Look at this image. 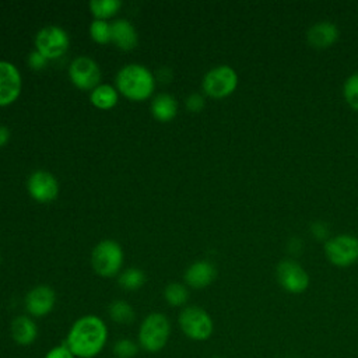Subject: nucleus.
Here are the masks:
<instances>
[{"mask_svg": "<svg viewBox=\"0 0 358 358\" xmlns=\"http://www.w3.org/2000/svg\"><path fill=\"white\" fill-rule=\"evenodd\" d=\"M108 341L106 323L95 315L78 317L66 336V345L76 358H94L105 347Z\"/></svg>", "mask_w": 358, "mask_h": 358, "instance_id": "f257e3e1", "label": "nucleus"}, {"mask_svg": "<svg viewBox=\"0 0 358 358\" xmlns=\"http://www.w3.org/2000/svg\"><path fill=\"white\" fill-rule=\"evenodd\" d=\"M116 90L130 101H145L151 96L155 78L143 64L130 63L123 66L116 74Z\"/></svg>", "mask_w": 358, "mask_h": 358, "instance_id": "f03ea898", "label": "nucleus"}, {"mask_svg": "<svg viewBox=\"0 0 358 358\" xmlns=\"http://www.w3.org/2000/svg\"><path fill=\"white\" fill-rule=\"evenodd\" d=\"M171 336V322L159 312H152L147 315L140 323L137 333V344L141 350L147 352L161 351Z\"/></svg>", "mask_w": 358, "mask_h": 358, "instance_id": "7ed1b4c3", "label": "nucleus"}, {"mask_svg": "<svg viewBox=\"0 0 358 358\" xmlns=\"http://www.w3.org/2000/svg\"><path fill=\"white\" fill-rule=\"evenodd\" d=\"M178 323L182 333L193 341H206L214 331L211 316L200 306H185L179 316Z\"/></svg>", "mask_w": 358, "mask_h": 358, "instance_id": "20e7f679", "label": "nucleus"}, {"mask_svg": "<svg viewBox=\"0 0 358 358\" xmlns=\"http://www.w3.org/2000/svg\"><path fill=\"white\" fill-rule=\"evenodd\" d=\"M91 264L94 271L101 277H115L123 264V250L120 245L112 239L101 241L91 253Z\"/></svg>", "mask_w": 358, "mask_h": 358, "instance_id": "39448f33", "label": "nucleus"}, {"mask_svg": "<svg viewBox=\"0 0 358 358\" xmlns=\"http://www.w3.org/2000/svg\"><path fill=\"white\" fill-rule=\"evenodd\" d=\"M238 85L236 71L227 64L217 66L206 73L203 77V91L211 98H225L231 95Z\"/></svg>", "mask_w": 358, "mask_h": 358, "instance_id": "423d86ee", "label": "nucleus"}, {"mask_svg": "<svg viewBox=\"0 0 358 358\" xmlns=\"http://www.w3.org/2000/svg\"><path fill=\"white\" fill-rule=\"evenodd\" d=\"M70 45L67 32L56 25H49L38 31L35 36V50L42 53L48 60L62 57Z\"/></svg>", "mask_w": 358, "mask_h": 358, "instance_id": "0eeeda50", "label": "nucleus"}, {"mask_svg": "<svg viewBox=\"0 0 358 358\" xmlns=\"http://www.w3.org/2000/svg\"><path fill=\"white\" fill-rule=\"evenodd\" d=\"M69 77L78 90L92 91L99 85L101 70L94 59L78 56L69 66Z\"/></svg>", "mask_w": 358, "mask_h": 358, "instance_id": "6e6552de", "label": "nucleus"}, {"mask_svg": "<svg viewBox=\"0 0 358 358\" xmlns=\"http://www.w3.org/2000/svg\"><path fill=\"white\" fill-rule=\"evenodd\" d=\"M327 259L340 267L350 266L358 260V238L352 235H337L324 245Z\"/></svg>", "mask_w": 358, "mask_h": 358, "instance_id": "1a4fd4ad", "label": "nucleus"}, {"mask_svg": "<svg viewBox=\"0 0 358 358\" xmlns=\"http://www.w3.org/2000/svg\"><path fill=\"white\" fill-rule=\"evenodd\" d=\"M275 277L278 284L291 294H301L309 285L308 273L294 260L280 262L275 268Z\"/></svg>", "mask_w": 358, "mask_h": 358, "instance_id": "9d476101", "label": "nucleus"}, {"mask_svg": "<svg viewBox=\"0 0 358 358\" xmlns=\"http://www.w3.org/2000/svg\"><path fill=\"white\" fill-rule=\"evenodd\" d=\"M29 196L38 203H50L59 194L57 179L46 171H35L27 180Z\"/></svg>", "mask_w": 358, "mask_h": 358, "instance_id": "9b49d317", "label": "nucleus"}, {"mask_svg": "<svg viewBox=\"0 0 358 358\" xmlns=\"http://www.w3.org/2000/svg\"><path fill=\"white\" fill-rule=\"evenodd\" d=\"M20 70L10 62L0 60V106L11 105L21 94Z\"/></svg>", "mask_w": 358, "mask_h": 358, "instance_id": "f8f14e48", "label": "nucleus"}, {"mask_svg": "<svg viewBox=\"0 0 358 358\" xmlns=\"http://www.w3.org/2000/svg\"><path fill=\"white\" fill-rule=\"evenodd\" d=\"M56 303V294L49 285H36L28 291L24 299L25 310L31 317L49 315Z\"/></svg>", "mask_w": 358, "mask_h": 358, "instance_id": "ddd939ff", "label": "nucleus"}, {"mask_svg": "<svg viewBox=\"0 0 358 358\" xmlns=\"http://www.w3.org/2000/svg\"><path fill=\"white\" fill-rule=\"evenodd\" d=\"M10 334L15 344L27 347L38 338V324L29 315H20L13 319Z\"/></svg>", "mask_w": 358, "mask_h": 358, "instance_id": "4468645a", "label": "nucleus"}, {"mask_svg": "<svg viewBox=\"0 0 358 358\" xmlns=\"http://www.w3.org/2000/svg\"><path fill=\"white\" fill-rule=\"evenodd\" d=\"M215 267L206 260H199L192 263L186 271H185V282L190 287V288H196V289H201L206 288L207 285H210L214 278H215Z\"/></svg>", "mask_w": 358, "mask_h": 358, "instance_id": "2eb2a0df", "label": "nucleus"}, {"mask_svg": "<svg viewBox=\"0 0 358 358\" xmlns=\"http://www.w3.org/2000/svg\"><path fill=\"white\" fill-rule=\"evenodd\" d=\"M337 38H338V28L331 21H319L313 24L306 32L308 42L317 49L329 48L337 41Z\"/></svg>", "mask_w": 358, "mask_h": 358, "instance_id": "dca6fc26", "label": "nucleus"}, {"mask_svg": "<svg viewBox=\"0 0 358 358\" xmlns=\"http://www.w3.org/2000/svg\"><path fill=\"white\" fill-rule=\"evenodd\" d=\"M112 25V42L122 50H131L137 46L138 35L133 24L127 20H116Z\"/></svg>", "mask_w": 358, "mask_h": 358, "instance_id": "f3484780", "label": "nucleus"}, {"mask_svg": "<svg viewBox=\"0 0 358 358\" xmlns=\"http://www.w3.org/2000/svg\"><path fill=\"white\" fill-rule=\"evenodd\" d=\"M178 112V102L169 94H158L151 102V113L152 116L165 123L172 120Z\"/></svg>", "mask_w": 358, "mask_h": 358, "instance_id": "a211bd4d", "label": "nucleus"}, {"mask_svg": "<svg viewBox=\"0 0 358 358\" xmlns=\"http://www.w3.org/2000/svg\"><path fill=\"white\" fill-rule=\"evenodd\" d=\"M90 101L91 103L102 110L112 109L117 105L119 101V92L116 87L109 85V84H99L95 87L91 94H90Z\"/></svg>", "mask_w": 358, "mask_h": 358, "instance_id": "6ab92c4d", "label": "nucleus"}, {"mask_svg": "<svg viewBox=\"0 0 358 358\" xmlns=\"http://www.w3.org/2000/svg\"><path fill=\"white\" fill-rule=\"evenodd\" d=\"M108 315L115 323L119 324H129L133 323L136 319V312L133 306L123 299L112 301L108 308Z\"/></svg>", "mask_w": 358, "mask_h": 358, "instance_id": "aec40b11", "label": "nucleus"}, {"mask_svg": "<svg viewBox=\"0 0 358 358\" xmlns=\"http://www.w3.org/2000/svg\"><path fill=\"white\" fill-rule=\"evenodd\" d=\"M122 7L119 0H92L90 1V11L95 20H103L113 17Z\"/></svg>", "mask_w": 358, "mask_h": 358, "instance_id": "412c9836", "label": "nucleus"}, {"mask_svg": "<svg viewBox=\"0 0 358 358\" xmlns=\"http://www.w3.org/2000/svg\"><path fill=\"white\" fill-rule=\"evenodd\" d=\"M119 285L126 289V291H136L138 288H141L145 282V275L140 268L136 267H130L127 270H124L119 278H117Z\"/></svg>", "mask_w": 358, "mask_h": 358, "instance_id": "4be33fe9", "label": "nucleus"}, {"mask_svg": "<svg viewBox=\"0 0 358 358\" xmlns=\"http://www.w3.org/2000/svg\"><path fill=\"white\" fill-rule=\"evenodd\" d=\"M164 298L168 302V305L179 308V306H183L187 302L189 291L180 282H171L164 289Z\"/></svg>", "mask_w": 358, "mask_h": 358, "instance_id": "5701e85b", "label": "nucleus"}, {"mask_svg": "<svg viewBox=\"0 0 358 358\" xmlns=\"http://www.w3.org/2000/svg\"><path fill=\"white\" fill-rule=\"evenodd\" d=\"M90 36L99 45L112 42V25L103 20H95L90 25Z\"/></svg>", "mask_w": 358, "mask_h": 358, "instance_id": "b1692460", "label": "nucleus"}, {"mask_svg": "<svg viewBox=\"0 0 358 358\" xmlns=\"http://www.w3.org/2000/svg\"><path fill=\"white\" fill-rule=\"evenodd\" d=\"M138 344L130 338H120L113 344V355L117 358H133L138 352Z\"/></svg>", "mask_w": 358, "mask_h": 358, "instance_id": "393cba45", "label": "nucleus"}, {"mask_svg": "<svg viewBox=\"0 0 358 358\" xmlns=\"http://www.w3.org/2000/svg\"><path fill=\"white\" fill-rule=\"evenodd\" d=\"M343 94L348 105L352 106L354 109H358V73L351 74L345 80L343 87Z\"/></svg>", "mask_w": 358, "mask_h": 358, "instance_id": "a878e982", "label": "nucleus"}, {"mask_svg": "<svg viewBox=\"0 0 358 358\" xmlns=\"http://www.w3.org/2000/svg\"><path fill=\"white\" fill-rule=\"evenodd\" d=\"M43 358H76L74 354L70 351V348L66 345V343L63 344H57L55 347H52Z\"/></svg>", "mask_w": 358, "mask_h": 358, "instance_id": "bb28decb", "label": "nucleus"}, {"mask_svg": "<svg viewBox=\"0 0 358 358\" xmlns=\"http://www.w3.org/2000/svg\"><path fill=\"white\" fill-rule=\"evenodd\" d=\"M48 62H49V60H48L42 53H39L38 50L31 52L29 56H28V64H29V67H31L32 70H36V71L43 70V69L46 67Z\"/></svg>", "mask_w": 358, "mask_h": 358, "instance_id": "cd10ccee", "label": "nucleus"}, {"mask_svg": "<svg viewBox=\"0 0 358 358\" xmlns=\"http://www.w3.org/2000/svg\"><path fill=\"white\" fill-rule=\"evenodd\" d=\"M204 98L200 95V94H197V92H194V94H190L187 98H186V108H187V110H190V112H194V113H197V112H200L203 108H204Z\"/></svg>", "mask_w": 358, "mask_h": 358, "instance_id": "c85d7f7f", "label": "nucleus"}, {"mask_svg": "<svg viewBox=\"0 0 358 358\" xmlns=\"http://www.w3.org/2000/svg\"><path fill=\"white\" fill-rule=\"evenodd\" d=\"M10 140V130L6 126H0V148L4 147Z\"/></svg>", "mask_w": 358, "mask_h": 358, "instance_id": "c756f323", "label": "nucleus"}, {"mask_svg": "<svg viewBox=\"0 0 358 358\" xmlns=\"http://www.w3.org/2000/svg\"><path fill=\"white\" fill-rule=\"evenodd\" d=\"M0 263H1V256H0Z\"/></svg>", "mask_w": 358, "mask_h": 358, "instance_id": "7c9ffc66", "label": "nucleus"}, {"mask_svg": "<svg viewBox=\"0 0 358 358\" xmlns=\"http://www.w3.org/2000/svg\"><path fill=\"white\" fill-rule=\"evenodd\" d=\"M214 358H221V357H214Z\"/></svg>", "mask_w": 358, "mask_h": 358, "instance_id": "2f4dec72", "label": "nucleus"}]
</instances>
